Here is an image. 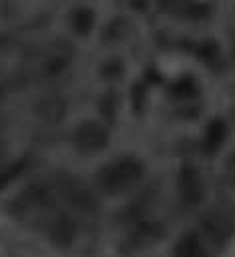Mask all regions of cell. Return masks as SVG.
I'll return each mask as SVG.
<instances>
[{
    "label": "cell",
    "mask_w": 235,
    "mask_h": 257,
    "mask_svg": "<svg viewBox=\"0 0 235 257\" xmlns=\"http://www.w3.org/2000/svg\"><path fill=\"white\" fill-rule=\"evenodd\" d=\"M144 174V164L136 158H120L98 172V186L108 193H118L136 184Z\"/></svg>",
    "instance_id": "1"
},
{
    "label": "cell",
    "mask_w": 235,
    "mask_h": 257,
    "mask_svg": "<svg viewBox=\"0 0 235 257\" xmlns=\"http://www.w3.org/2000/svg\"><path fill=\"white\" fill-rule=\"evenodd\" d=\"M108 130L104 128L100 122H82L76 132H74V146L84 152V154H94L100 152L108 146Z\"/></svg>",
    "instance_id": "2"
},
{
    "label": "cell",
    "mask_w": 235,
    "mask_h": 257,
    "mask_svg": "<svg viewBox=\"0 0 235 257\" xmlns=\"http://www.w3.org/2000/svg\"><path fill=\"white\" fill-rule=\"evenodd\" d=\"M177 190H179L181 203H185L189 207L201 203V199H203V182L199 178V172L193 166H183L179 170Z\"/></svg>",
    "instance_id": "3"
},
{
    "label": "cell",
    "mask_w": 235,
    "mask_h": 257,
    "mask_svg": "<svg viewBox=\"0 0 235 257\" xmlns=\"http://www.w3.org/2000/svg\"><path fill=\"white\" fill-rule=\"evenodd\" d=\"M36 116L46 124H58L66 116V102L60 96H48L36 104Z\"/></svg>",
    "instance_id": "4"
},
{
    "label": "cell",
    "mask_w": 235,
    "mask_h": 257,
    "mask_svg": "<svg viewBox=\"0 0 235 257\" xmlns=\"http://www.w3.org/2000/svg\"><path fill=\"white\" fill-rule=\"evenodd\" d=\"M225 134H227V126H225V122L223 120H213V122H209V126H207V132H205V140H203V150L205 152H217L219 150V146L223 144V140H225Z\"/></svg>",
    "instance_id": "5"
},
{
    "label": "cell",
    "mask_w": 235,
    "mask_h": 257,
    "mask_svg": "<svg viewBox=\"0 0 235 257\" xmlns=\"http://www.w3.org/2000/svg\"><path fill=\"white\" fill-rule=\"evenodd\" d=\"M176 257H207L203 245L199 243V237L195 233H187L179 239V243L176 245Z\"/></svg>",
    "instance_id": "6"
},
{
    "label": "cell",
    "mask_w": 235,
    "mask_h": 257,
    "mask_svg": "<svg viewBox=\"0 0 235 257\" xmlns=\"http://www.w3.org/2000/svg\"><path fill=\"white\" fill-rule=\"evenodd\" d=\"M203 227L207 229V233H209V235L217 237L219 241L227 239V237L233 233L231 223H229L227 219L219 217V215H209V217H205V219H203Z\"/></svg>",
    "instance_id": "7"
},
{
    "label": "cell",
    "mask_w": 235,
    "mask_h": 257,
    "mask_svg": "<svg viewBox=\"0 0 235 257\" xmlns=\"http://www.w3.org/2000/svg\"><path fill=\"white\" fill-rule=\"evenodd\" d=\"M54 235L58 239H72L74 237V225H72V221L66 219V217H62L58 223H56V227H54Z\"/></svg>",
    "instance_id": "8"
},
{
    "label": "cell",
    "mask_w": 235,
    "mask_h": 257,
    "mask_svg": "<svg viewBox=\"0 0 235 257\" xmlns=\"http://www.w3.org/2000/svg\"><path fill=\"white\" fill-rule=\"evenodd\" d=\"M174 92H176L177 96H185V98H189V96L195 94V84H193L191 80H181L179 84L174 86Z\"/></svg>",
    "instance_id": "9"
},
{
    "label": "cell",
    "mask_w": 235,
    "mask_h": 257,
    "mask_svg": "<svg viewBox=\"0 0 235 257\" xmlns=\"http://www.w3.org/2000/svg\"><path fill=\"white\" fill-rule=\"evenodd\" d=\"M227 176H229V182L235 186V154L227 158Z\"/></svg>",
    "instance_id": "10"
}]
</instances>
